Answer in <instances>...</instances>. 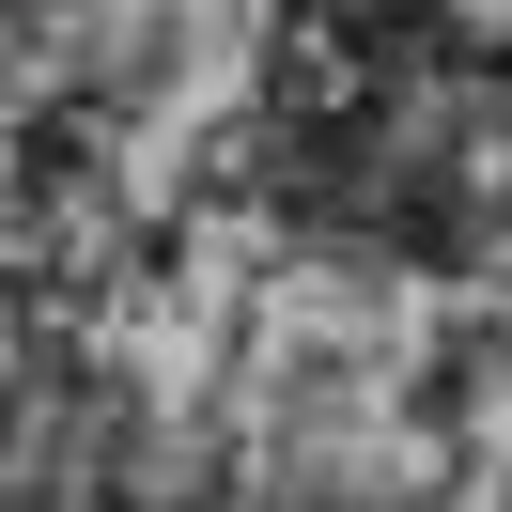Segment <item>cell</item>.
<instances>
[{
    "label": "cell",
    "instance_id": "obj_1",
    "mask_svg": "<svg viewBox=\"0 0 512 512\" xmlns=\"http://www.w3.org/2000/svg\"><path fill=\"white\" fill-rule=\"evenodd\" d=\"M187 63H202V16H187V0H109V16H94V78H78V94L125 125V109H171V94H187Z\"/></svg>",
    "mask_w": 512,
    "mask_h": 512
}]
</instances>
